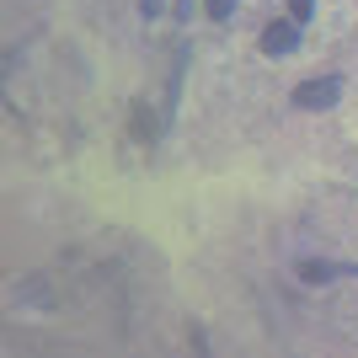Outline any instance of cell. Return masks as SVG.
<instances>
[{"label": "cell", "instance_id": "2", "mask_svg": "<svg viewBox=\"0 0 358 358\" xmlns=\"http://www.w3.org/2000/svg\"><path fill=\"white\" fill-rule=\"evenodd\" d=\"M294 43H299V22H273V27L262 32V54H273V59L289 54Z\"/></svg>", "mask_w": 358, "mask_h": 358}, {"label": "cell", "instance_id": "4", "mask_svg": "<svg viewBox=\"0 0 358 358\" xmlns=\"http://www.w3.org/2000/svg\"><path fill=\"white\" fill-rule=\"evenodd\" d=\"M203 6H209V16H214V22H224V16L236 11V0H203Z\"/></svg>", "mask_w": 358, "mask_h": 358}, {"label": "cell", "instance_id": "1", "mask_svg": "<svg viewBox=\"0 0 358 358\" xmlns=\"http://www.w3.org/2000/svg\"><path fill=\"white\" fill-rule=\"evenodd\" d=\"M337 102H343V80L337 75H315V80L294 86V107H305V113H321V107H337Z\"/></svg>", "mask_w": 358, "mask_h": 358}, {"label": "cell", "instance_id": "3", "mask_svg": "<svg viewBox=\"0 0 358 358\" xmlns=\"http://www.w3.org/2000/svg\"><path fill=\"white\" fill-rule=\"evenodd\" d=\"M310 11H315V0H289V16H294L299 27H305V22H310Z\"/></svg>", "mask_w": 358, "mask_h": 358}]
</instances>
